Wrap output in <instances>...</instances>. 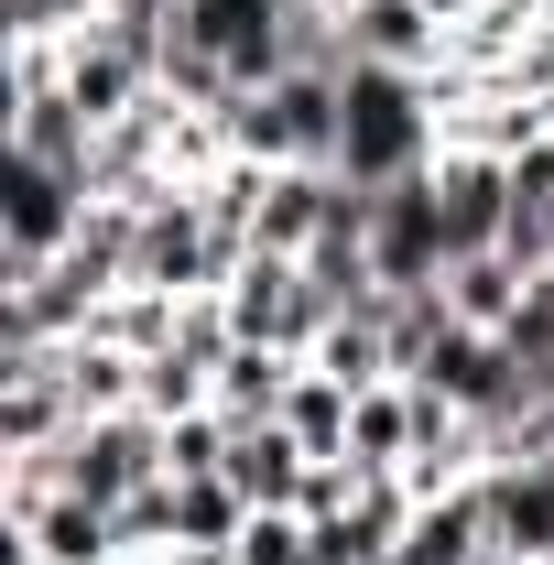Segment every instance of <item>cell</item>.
Segmentation results:
<instances>
[{"label": "cell", "mask_w": 554, "mask_h": 565, "mask_svg": "<svg viewBox=\"0 0 554 565\" xmlns=\"http://www.w3.org/2000/svg\"><path fill=\"white\" fill-rule=\"evenodd\" d=\"M446 55V22L424 0H348V66H435Z\"/></svg>", "instance_id": "cell-10"}, {"label": "cell", "mask_w": 554, "mask_h": 565, "mask_svg": "<svg viewBox=\"0 0 554 565\" xmlns=\"http://www.w3.org/2000/svg\"><path fill=\"white\" fill-rule=\"evenodd\" d=\"M435 217L446 250H500L511 239V152H435Z\"/></svg>", "instance_id": "cell-8"}, {"label": "cell", "mask_w": 554, "mask_h": 565, "mask_svg": "<svg viewBox=\"0 0 554 565\" xmlns=\"http://www.w3.org/2000/svg\"><path fill=\"white\" fill-rule=\"evenodd\" d=\"M522 294H533V273H522L511 250H468V262H446V305H457L468 327H511Z\"/></svg>", "instance_id": "cell-13"}, {"label": "cell", "mask_w": 554, "mask_h": 565, "mask_svg": "<svg viewBox=\"0 0 554 565\" xmlns=\"http://www.w3.org/2000/svg\"><path fill=\"white\" fill-rule=\"evenodd\" d=\"M87 207H98L87 174L11 152V174H0V262H55L76 228H87Z\"/></svg>", "instance_id": "cell-6"}, {"label": "cell", "mask_w": 554, "mask_h": 565, "mask_svg": "<svg viewBox=\"0 0 554 565\" xmlns=\"http://www.w3.org/2000/svg\"><path fill=\"white\" fill-rule=\"evenodd\" d=\"M217 131H228V152H251V163H338V76L294 66L273 87H239L217 109Z\"/></svg>", "instance_id": "cell-2"}, {"label": "cell", "mask_w": 554, "mask_h": 565, "mask_svg": "<svg viewBox=\"0 0 554 565\" xmlns=\"http://www.w3.org/2000/svg\"><path fill=\"white\" fill-rule=\"evenodd\" d=\"M294 381H305V359H283V349H251V338H239V349L217 359V414L228 424H283V403H294Z\"/></svg>", "instance_id": "cell-12"}, {"label": "cell", "mask_w": 554, "mask_h": 565, "mask_svg": "<svg viewBox=\"0 0 554 565\" xmlns=\"http://www.w3.org/2000/svg\"><path fill=\"white\" fill-rule=\"evenodd\" d=\"M348 414H359V392H348V381H327V370L305 359V381H294L283 424H294V435H305L316 457H338V468H348Z\"/></svg>", "instance_id": "cell-18"}, {"label": "cell", "mask_w": 554, "mask_h": 565, "mask_svg": "<svg viewBox=\"0 0 554 565\" xmlns=\"http://www.w3.org/2000/svg\"><path fill=\"white\" fill-rule=\"evenodd\" d=\"M55 479H66L76 500H109V511H120V500H141V490H163V479H174V468H163V414H87L66 435V446H55Z\"/></svg>", "instance_id": "cell-5"}, {"label": "cell", "mask_w": 554, "mask_h": 565, "mask_svg": "<svg viewBox=\"0 0 554 565\" xmlns=\"http://www.w3.org/2000/svg\"><path fill=\"white\" fill-rule=\"evenodd\" d=\"M228 435H239V424L217 414V403L207 414H174L163 424V468H174V479H217V468H228Z\"/></svg>", "instance_id": "cell-19"}, {"label": "cell", "mask_w": 554, "mask_h": 565, "mask_svg": "<svg viewBox=\"0 0 554 565\" xmlns=\"http://www.w3.org/2000/svg\"><path fill=\"white\" fill-rule=\"evenodd\" d=\"M66 392H76V424L87 414H131L141 403V359L109 349V338H66Z\"/></svg>", "instance_id": "cell-16"}, {"label": "cell", "mask_w": 554, "mask_h": 565, "mask_svg": "<svg viewBox=\"0 0 554 565\" xmlns=\"http://www.w3.org/2000/svg\"><path fill=\"white\" fill-rule=\"evenodd\" d=\"M239 273V250L217 239V217L196 185H163V196H141V250H131V282L141 294H217V282Z\"/></svg>", "instance_id": "cell-3"}, {"label": "cell", "mask_w": 554, "mask_h": 565, "mask_svg": "<svg viewBox=\"0 0 554 565\" xmlns=\"http://www.w3.org/2000/svg\"><path fill=\"white\" fill-rule=\"evenodd\" d=\"M348 468H414V381L359 392V414H348Z\"/></svg>", "instance_id": "cell-14"}, {"label": "cell", "mask_w": 554, "mask_h": 565, "mask_svg": "<svg viewBox=\"0 0 554 565\" xmlns=\"http://www.w3.org/2000/svg\"><path fill=\"white\" fill-rule=\"evenodd\" d=\"M217 305H228V327H239L251 349H283V359H316V338L338 327V316H327V294H316V273H305V262H283V250H251L239 273L217 282Z\"/></svg>", "instance_id": "cell-4"}, {"label": "cell", "mask_w": 554, "mask_h": 565, "mask_svg": "<svg viewBox=\"0 0 554 565\" xmlns=\"http://www.w3.org/2000/svg\"><path fill=\"white\" fill-rule=\"evenodd\" d=\"M500 544H489V500H479V479L468 490H446V500H424L414 511V533L392 544V565H489Z\"/></svg>", "instance_id": "cell-11"}, {"label": "cell", "mask_w": 554, "mask_h": 565, "mask_svg": "<svg viewBox=\"0 0 554 565\" xmlns=\"http://www.w3.org/2000/svg\"><path fill=\"white\" fill-rule=\"evenodd\" d=\"M316 370H327V381H348V392L403 381V370H392V327H381V316H338V327L316 338Z\"/></svg>", "instance_id": "cell-17"}, {"label": "cell", "mask_w": 554, "mask_h": 565, "mask_svg": "<svg viewBox=\"0 0 554 565\" xmlns=\"http://www.w3.org/2000/svg\"><path fill=\"white\" fill-rule=\"evenodd\" d=\"M11 533H22L44 565H131V544H120V511H109V500H76V490L33 500V511H11Z\"/></svg>", "instance_id": "cell-9"}, {"label": "cell", "mask_w": 554, "mask_h": 565, "mask_svg": "<svg viewBox=\"0 0 554 565\" xmlns=\"http://www.w3.org/2000/svg\"><path fill=\"white\" fill-rule=\"evenodd\" d=\"M446 120H435V87L414 66H348L338 76V174L348 185H403L435 174Z\"/></svg>", "instance_id": "cell-1"}, {"label": "cell", "mask_w": 554, "mask_h": 565, "mask_svg": "<svg viewBox=\"0 0 554 565\" xmlns=\"http://www.w3.org/2000/svg\"><path fill=\"white\" fill-rule=\"evenodd\" d=\"M251 533V500L228 479H174V555H228Z\"/></svg>", "instance_id": "cell-15"}, {"label": "cell", "mask_w": 554, "mask_h": 565, "mask_svg": "<svg viewBox=\"0 0 554 565\" xmlns=\"http://www.w3.org/2000/svg\"><path fill=\"white\" fill-rule=\"evenodd\" d=\"M446 217H435V174H403V185H370V273L392 294L414 282H446Z\"/></svg>", "instance_id": "cell-7"}, {"label": "cell", "mask_w": 554, "mask_h": 565, "mask_svg": "<svg viewBox=\"0 0 554 565\" xmlns=\"http://www.w3.org/2000/svg\"><path fill=\"white\" fill-rule=\"evenodd\" d=\"M424 11H435V22H446V33H457V22H479L489 0H424Z\"/></svg>", "instance_id": "cell-21"}, {"label": "cell", "mask_w": 554, "mask_h": 565, "mask_svg": "<svg viewBox=\"0 0 554 565\" xmlns=\"http://www.w3.org/2000/svg\"><path fill=\"white\" fill-rule=\"evenodd\" d=\"M511 98L554 131V22H533V33H522V55H511Z\"/></svg>", "instance_id": "cell-20"}]
</instances>
